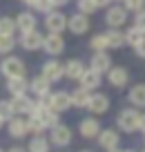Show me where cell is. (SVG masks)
I'll use <instances>...</instances> for the list:
<instances>
[{
  "mask_svg": "<svg viewBox=\"0 0 145 152\" xmlns=\"http://www.w3.org/2000/svg\"><path fill=\"white\" fill-rule=\"evenodd\" d=\"M118 128L123 132H136L138 130V123H141V112L134 107H125L118 112V119H116Z\"/></svg>",
  "mask_w": 145,
  "mask_h": 152,
  "instance_id": "cell-1",
  "label": "cell"
},
{
  "mask_svg": "<svg viewBox=\"0 0 145 152\" xmlns=\"http://www.w3.org/2000/svg\"><path fill=\"white\" fill-rule=\"evenodd\" d=\"M0 72H2L7 78H11V76H25L27 67H25V63L20 61L18 56H7L5 61L0 63Z\"/></svg>",
  "mask_w": 145,
  "mask_h": 152,
  "instance_id": "cell-2",
  "label": "cell"
},
{
  "mask_svg": "<svg viewBox=\"0 0 145 152\" xmlns=\"http://www.w3.org/2000/svg\"><path fill=\"white\" fill-rule=\"evenodd\" d=\"M49 107L56 112H65L71 107V94L69 92H49Z\"/></svg>",
  "mask_w": 145,
  "mask_h": 152,
  "instance_id": "cell-3",
  "label": "cell"
},
{
  "mask_svg": "<svg viewBox=\"0 0 145 152\" xmlns=\"http://www.w3.org/2000/svg\"><path fill=\"white\" fill-rule=\"evenodd\" d=\"M42 43H45V38H42V34H38L36 29H31V31H23V36H20V45H23L27 52L42 49Z\"/></svg>",
  "mask_w": 145,
  "mask_h": 152,
  "instance_id": "cell-4",
  "label": "cell"
},
{
  "mask_svg": "<svg viewBox=\"0 0 145 152\" xmlns=\"http://www.w3.org/2000/svg\"><path fill=\"white\" fill-rule=\"evenodd\" d=\"M42 49H45L49 56H58V54H63V49H65V40H63L60 34L49 31V36H47L45 43H42Z\"/></svg>",
  "mask_w": 145,
  "mask_h": 152,
  "instance_id": "cell-5",
  "label": "cell"
},
{
  "mask_svg": "<svg viewBox=\"0 0 145 152\" xmlns=\"http://www.w3.org/2000/svg\"><path fill=\"white\" fill-rule=\"evenodd\" d=\"M67 29H69L71 34H76V36H80V34H85L89 29V18L87 14H74L71 18H67Z\"/></svg>",
  "mask_w": 145,
  "mask_h": 152,
  "instance_id": "cell-6",
  "label": "cell"
},
{
  "mask_svg": "<svg viewBox=\"0 0 145 152\" xmlns=\"http://www.w3.org/2000/svg\"><path fill=\"white\" fill-rule=\"evenodd\" d=\"M52 143H54V145H58V148L69 145V143H71V130L67 128V125L56 123L52 128Z\"/></svg>",
  "mask_w": 145,
  "mask_h": 152,
  "instance_id": "cell-7",
  "label": "cell"
},
{
  "mask_svg": "<svg viewBox=\"0 0 145 152\" xmlns=\"http://www.w3.org/2000/svg\"><path fill=\"white\" fill-rule=\"evenodd\" d=\"M45 27L52 34H60L63 29H67V18L60 14V11H49L45 18Z\"/></svg>",
  "mask_w": 145,
  "mask_h": 152,
  "instance_id": "cell-8",
  "label": "cell"
},
{
  "mask_svg": "<svg viewBox=\"0 0 145 152\" xmlns=\"http://www.w3.org/2000/svg\"><path fill=\"white\" fill-rule=\"evenodd\" d=\"M125 20H127V9L125 7H109L107 14H105V23H107L109 27H114V29L125 25Z\"/></svg>",
  "mask_w": 145,
  "mask_h": 152,
  "instance_id": "cell-9",
  "label": "cell"
},
{
  "mask_svg": "<svg viewBox=\"0 0 145 152\" xmlns=\"http://www.w3.org/2000/svg\"><path fill=\"white\" fill-rule=\"evenodd\" d=\"M42 76L49 78L52 83H56V81H60L63 76H65V67H63L58 61H47L45 65H42Z\"/></svg>",
  "mask_w": 145,
  "mask_h": 152,
  "instance_id": "cell-10",
  "label": "cell"
},
{
  "mask_svg": "<svg viewBox=\"0 0 145 152\" xmlns=\"http://www.w3.org/2000/svg\"><path fill=\"white\" fill-rule=\"evenodd\" d=\"M87 110L92 114H105L109 110V99H107V94H92V99H89V105H87Z\"/></svg>",
  "mask_w": 145,
  "mask_h": 152,
  "instance_id": "cell-11",
  "label": "cell"
},
{
  "mask_svg": "<svg viewBox=\"0 0 145 152\" xmlns=\"http://www.w3.org/2000/svg\"><path fill=\"white\" fill-rule=\"evenodd\" d=\"M101 76H103V74H98L96 69L89 67V69L83 72V76L78 78V83H80V87H85V90H96V87L101 85V81H103Z\"/></svg>",
  "mask_w": 145,
  "mask_h": 152,
  "instance_id": "cell-12",
  "label": "cell"
},
{
  "mask_svg": "<svg viewBox=\"0 0 145 152\" xmlns=\"http://www.w3.org/2000/svg\"><path fill=\"white\" fill-rule=\"evenodd\" d=\"M107 78H109V85H114V87H125L127 81H130V74H127L125 67H109Z\"/></svg>",
  "mask_w": 145,
  "mask_h": 152,
  "instance_id": "cell-13",
  "label": "cell"
},
{
  "mask_svg": "<svg viewBox=\"0 0 145 152\" xmlns=\"http://www.w3.org/2000/svg\"><path fill=\"white\" fill-rule=\"evenodd\" d=\"M112 67V58L107 56V52H94L92 56V69H96L98 74H105Z\"/></svg>",
  "mask_w": 145,
  "mask_h": 152,
  "instance_id": "cell-14",
  "label": "cell"
},
{
  "mask_svg": "<svg viewBox=\"0 0 145 152\" xmlns=\"http://www.w3.org/2000/svg\"><path fill=\"white\" fill-rule=\"evenodd\" d=\"M34 103H36V101H31L29 96H25V94L14 96V99H11V107H14L16 114H31Z\"/></svg>",
  "mask_w": 145,
  "mask_h": 152,
  "instance_id": "cell-15",
  "label": "cell"
},
{
  "mask_svg": "<svg viewBox=\"0 0 145 152\" xmlns=\"http://www.w3.org/2000/svg\"><path fill=\"white\" fill-rule=\"evenodd\" d=\"M118 141H121V137H118V132H114V130H101L98 132V143H101V148H105V150L118 148Z\"/></svg>",
  "mask_w": 145,
  "mask_h": 152,
  "instance_id": "cell-16",
  "label": "cell"
},
{
  "mask_svg": "<svg viewBox=\"0 0 145 152\" xmlns=\"http://www.w3.org/2000/svg\"><path fill=\"white\" fill-rule=\"evenodd\" d=\"M29 90H31L38 99H42V96H47V94H49V90H52V81H49V78H45V76L40 74V76H36V78L31 81Z\"/></svg>",
  "mask_w": 145,
  "mask_h": 152,
  "instance_id": "cell-17",
  "label": "cell"
},
{
  "mask_svg": "<svg viewBox=\"0 0 145 152\" xmlns=\"http://www.w3.org/2000/svg\"><path fill=\"white\" fill-rule=\"evenodd\" d=\"M7 90H9L11 96H20V94H27L29 90V83L25 81V76H11L7 81Z\"/></svg>",
  "mask_w": 145,
  "mask_h": 152,
  "instance_id": "cell-18",
  "label": "cell"
},
{
  "mask_svg": "<svg viewBox=\"0 0 145 152\" xmlns=\"http://www.w3.org/2000/svg\"><path fill=\"white\" fill-rule=\"evenodd\" d=\"M78 130H80V134H83L85 139H96L98 132H101V123L96 119H83L80 125H78Z\"/></svg>",
  "mask_w": 145,
  "mask_h": 152,
  "instance_id": "cell-19",
  "label": "cell"
},
{
  "mask_svg": "<svg viewBox=\"0 0 145 152\" xmlns=\"http://www.w3.org/2000/svg\"><path fill=\"white\" fill-rule=\"evenodd\" d=\"M27 132H29V128H27V121H25V119H20V116L9 119V134L14 139H23Z\"/></svg>",
  "mask_w": 145,
  "mask_h": 152,
  "instance_id": "cell-20",
  "label": "cell"
},
{
  "mask_svg": "<svg viewBox=\"0 0 145 152\" xmlns=\"http://www.w3.org/2000/svg\"><path fill=\"white\" fill-rule=\"evenodd\" d=\"M127 99H130V103L134 107H145V83H138V85L132 87Z\"/></svg>",
  "mask_w": 145,
  "mask_h": 152,
  "instance_id": "cell-21",
  "label": "cell"
},
{
  "mask_svg": "<svg viewBox=\"0 0 145 152\" xmlns=\"http://www.w3.org/2000/svg\"><path fill=\"white\" fill-rule=\"evenodd\" d=\"M83 72H85V65L78 61V58H71V61L65 65V76L71 78V81H78L80 76H83Z\"/></svg>",
  "mask_w": 145,
  "mask_h": 152,
  "instance_id": "cell-22",
  "label": "cell"
},
{
  "mask_svg": "<svg viewBox=\"0 0 145 152\" xmlns=\"http://www.w3.org/2000/svg\"><path fill=\"white\" fill-rule=\"evenodd\" d=\"M16 27H18L20 31H31V29H36V16L29 14V11H23V14L16 18Z\"/></svg>",
  "mask_w": 145,
  "mask_h": 152,
  "instance_id": "cell-23",
  "label": "cell"
},
{
  "mask_svg": "<svg viewBox=\"0 0 145 152\" xmlns=\"http://www.w3.org/2000/svg\"><path fill=\"white\" fill-rule=\"evenodd\" d=\"M89 99H92V94H89V90H85V87H78V90L71 92V105H74V107H87Z\"/></svg>",
  "mask_w": 145,
  "mask_h": 152,
  "instance_id": "cell-24",
  "label": "cell"
},
{
  "mask_svg": "<svg viewBox=\"0 0 145 152\" xmlns=\"http://www.w3.org/2000/svg\"><path fill=\"white\" fill-rule=\"evenodd\" d=\"M143 38H145V29L136 27V25H134L132 29H127V31H125V43L132 45V47H134V45H138Z\"/></svg>",
  "mask_w": 145,
  "mask_h": 152,
  "instance_id": "cell-25",
  "label": "cell"
},
{
  "mask_svg": "<svg viewBox=\"0 0 145 152\" xmlns=\"http://www.w3.org/2000/svg\"><path fill=\"white\" fill-rule=\"evenodd\" d=\"M29 152H49V141H47L42 134H38V137H34L31 141H29Z\"/></svg>",
  "mask_w": 145,
  "mask_h": 152,
  "instance_id": "cell-26",
  "label": "cell"
},
{
  "mask_svg": "<svg viewBox=\"0 0 145 152\" xmlns=\"http://www.w3.org/2000/svg\"><path fill=\"white\" fill-rule=\"evenodd\" d=\"M89 45H92L94 52H105V49L109 47V40H107V34H96V36L89 40Z\"/></svg>",
  "mask_w": 145,
  "mask_h": 152,
  "instance_id": "cell-27",
  "label": "cell"
},
{
  "mask_svg": "<svg viewBox=\"0 0 145 152\" xmlns=\"http://www.w3.org/2000/svg\"><path fill=\"white\" fill-rule=\"evenodd\" d=\"M107 40H109V47L118 49V47H123V45H125V34H121L118 29L112 27V31H107Z\"/></svg>",
  "mask_w": 145,
  "mask_h": 152,
  "instance_id": "cell-28",
  "label": "cell"
},
{
  "mask_svg": "<svg viewBox=\"0 0 145 152\" xmlns=\"http://www.w3.org/2000/svg\"><path fill=\"white\" fill-rule=\"evenodd\" d=\"M16 20L14 18H0V36H14V31H16Z\"/></svg>",
  "mask_w": 145,
  "mask_h": 152,
  "instance_id": "cell-29",
  "label": "cell"
},
{
  "mask_svg": "<svg viewBox=\"0 0 145 152\" xmlns=\"http://www.w3.org/2000/svg\"><path fill=\"white\" fill-rule=\"evenodd\" d=\"M27 128H29V132L36 134V137H38V134H42V132L47 130L45 125H42V121L38 119V116H34V114H29V119H27Z\"/></svg>",
  "mask_w": 145,
  "mask_h": 152,
  "instance_id": "cell-30",
  "label": "cell"
},
{
  "mask_svg": "<svg viewBox=\"0 0 145 152\" xmlns=\"http://www.w3.org/2000/svg\"><path fill=\"white\" fill-rule=\"evenodd\" d=\"M25 2H27L31 9H36V11H45V14H49V11H52V7H54L49 0H25Z\"/></svg>",
  "mask_w": 145,
  "mask_h": 152,
  "instance_id": "cell-31",
  "label": "cell"
},
{
  "mask_svg": "<svg viewBox=\"0 0 145 152\" xmlns=\"http://www.w3.org/2000/svg\"><path fill=\"white\" fill-rule=\"evenodd\" d=\"M98 9V5H96V0H78V11L80 14H94V11Z\"/></svg>",
  "mask_w": 145,
  "mask_h": 152,
  "instance_id": "cell-32",
  "label": "cell"
},
{
  "mask_svg": "<svg viewBox=\"0 0 145 152\" xmlns=\"http://www.w3.org/2000/svg\"><path fill=\"white\" fill-rule=\"evenodd\" d=\"M14 107H11V101H0V116L5 121H9V119H14Z\"/></svg>",
  "mask_w": 145,
  "mask_h": 152,
  "instance_id": "cell-33",
  "label": "cell"
},
{
  "mask_svg": "<svg viewBox=\"0 0 145 152\" xmlns=\"http://www.w3.org/2000/svg\"><path fill=\"white\" fill-rule=\"evenodd\" d=\"M14 45H16L14 36H0V54H9Z\"/></svg>",
  "mask_w": 145,
  "mask_h": 152,
  "instance_id": "cell-34",
  "label": "cell"
},
{
  "mask_svg": "<svg viewBox=\"0 0 145 152\" xmlns=\"http://www.w3.org/2000/svg\"><path fill=\"white\" fill-rule=\"evenodd\" d=\"M125 9L127 11H141L143 9V0H125Z\"/></svg>",
  "mask_w": 145,
  "mask_h": 152,
  "instance_id": "cell-35",
  "label": "cell"
},
{
  "mask_svg": "<svg viewBox=\"0 0 145 152\" xmlns=\"http://www.w3.org/2000/svg\"><path fill=\"white\" fill-rule=\"evenodd\" d=\"M136 27H141V29H145V11L141 9V11H136Z\"/></svg>",
  "mask_w": 145,
  "mask_h": 152,
  "instance_id": "cell-36",
  "label": "cell"
},
{
  "mask_svg": "<svg viewBox=\"0 0 145 152\" xmlns=\"http://www.w3.org/2000/svg\"><path fill=\"white\" fill-rule=\"evenodd\" d=\"M134 49H136V54H138V56H143V58H145V38L141 40L138 45H134Z\"/></svg>",
  "mask_w": 145,
  "mask_h": 152,
  "instance_id": "cell-37",
  "label": "cell"
},
{
  "mask_svg": "<svg viewBox=\"0 0 145 152\" xmlns=\"http://www.w3.org/2000/svg\"><path fill=\"white\" fill-rule=\"evenodd\" d=\"M138 130L145 132V114H141V123H138Z\"/></svg>",
  "mask_w": 145,
  "mask_h": 152,
  "instance_id": "cell-38",
  "label": "cell"
},
{
  "mask_svg": "<svg viewBox=\"0 0 145 152\" xmlns=\"http://www.w3.org/2000/svg\"><path fill=\"white\" fill-rule=\"evenodd\" d=\"M49 2H52V5H54V7H60V5H65L67 0H49Z\"/></svg>",
  "mask_w": 145,
  "mask_h": 152,
  "instance_id": "cell-39",
  "label": "cell"
},
{
  "mask_svg": "<svg viewBox=\"0 0 145 152\" xmlns=\"http://www.w3.org/2000/svg\"><path fill=\"white\" fill-rule=\"evenodd\" d=\"M109 2H112V0H96V5H98V7H107Z\"/></svg>",
  "mask_w": 145,
  "mask_h": 152,
  "instance_id": "cell-40",
  "label": "cell"
},
{
  "mask_svg": "<svg viewBox=\"0 0 145 152\" xmlns=\"http://www.w3.org/2000/svg\"><path fill=\"white\" fill-rule=\"evenodd\" d=\"M7 152H27L25 148H11V150H7Z\"/></svg>",
  "mask_w": 145,
  "mask_h": 152,
  "instance_id": "cell-41",
  "label": "cell"
},
{
  "mask_svg": "<svg viewBox=\"0 0 145 152\" xmlns=\"http://www.w3.org/2000/svg\"><path fill=\"white\" fill-rule=\"evenodd\" d=\"M2 125H5V119H2V116H0V128H2Z\"/></svg>",
  "mask_w": 145,
  "mask_h": 152,
  "instance_id": "cell-42",
  "label": "cell"
},
{
  "mask_svg": "<svg viewBox=\"0 0 145 152\" xmlns=\"http://www.w3.org/2000/svg\"><path fill=\"white\" fill-rule=\"evenodd\" d=\"M123 152H134V150H123Z\"/></svg>",
  "mask_w": 145,
  "mask_h": 152,
  "instance_id": "cell-43",
  "label": "cell"
},
{
  "mask_svg": "<svg viewBox=\"0 0 145 152\" xmlns=\"http://www.w3.org/2000/svg\"><path fill=\"white\" fill-rule=\"evenodd\" d=\"M83 152H89V150H83Z\"/></svg>",
  "mask_w": 145,
  "mask_h": 152,
  "instance_id": "cell-44",
  "label": "cell"
},
{
  "mask_svg": "<svg viewBox=\"0 0 145 152\" xmlns=\"http://www.w3.org/2000/svg\"><path fill=\"white\" fill-rule=\"evenodd\" d=\"M0 152H2V150H0Z\"/></svg>",
  "mask_w": 145,
  "mask_h": 152,
  "instance_id": "cell-45",
  "label": "cell"
}]
</instances>
